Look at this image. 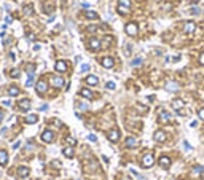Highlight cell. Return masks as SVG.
Returning a JSON list of instances; mask_svg holds the SVG:
<instances>
[{
    "mask_svg": "<svg viewBox=\"0 0 204 180\" xmlns=\"http://www.w3.org/2000/svg\"><path fill=\"white\" fill-rule=\"evenodd\" d=\"M167 88H169V89H177L179 86H177L176 83H169V85H167Z\"/></svg>",
    "mask_w": 204,
    "mask_h": 180,
    "instance_id": "37",
    "label": "cell"
},
{
    "mask_svg": "<svg viewBox=\"0 0 204 180\" xmlns=\"http://www.w3.org/2000/svg\"><path fill=\"white\" fill-rule=\"evenodd\" d=\"M67 142H69V145H70V147H73V145H75V140H73L72 137H69V139H67Z\"/></svg>",
    "mask_w": 204,
    "mask_h": 180,
    "instance_id": "38",
    "label": "cell"
},
{
    "mask_svg": "<svg viewBox=\"0 0 204 180\" xmlns=\"http://www.w3.org/2000/svg\"><path fill=\"white\" fill-rule=\"evenodd\" d=\"M139 64H142V59L140 58H137V59H134V61H132V66H139Z\"/></svg>",
    "mask_w": 204,
    "mask_h": 180,
    "instance_id": "34",
    "label": "cell"
},
{
    "mask_svg": "<svg viewBox=\"0 0 204 180\" xmlns=\"http://www.w3.org/2000/svg\"><path fill=\"white\" fill-rule=\"evenodd\" d=\"M34 72H35V67L34 66H27V73L29 75H34Z\"/></svg>",
    "mask_w": 204,
    "mask_h": 180,
    "instance_id": "31",
    "label": "cell"
},
{
    "mask_svg": "<svg viewBox=\"0 0 204 180\" xmlns=\"http://www.w3.org/2000/svg\"><path fill=\"white\" fill-rule=\"evenodd\" d=\"M19 145H21V142H16V143L13 145V148H14V150H16V148H19Z\"/></svg>",
    "mask_w": 204,
    "mask_h": 180,
    "instance_id": "45",
    "label": "cell"
},
{
    "mask_svg": "<svg viewBox=\"0 0 204 180\" xmlns=\"http://www.w3.org/2000/svg\"><path fill=\"white\" fill-rule=\"evenodd\" d=\"M8 94H10L11 97H13V96H18V94H19V89H18L16 86H10V89H8Z\"/></svg>",
    "mask_w": 204,
    "mask_h": 180,
    "instance_id": "24",
    "label": "cell"
},
{
    "mask_svg": "<svg viewBox=\"0 0 204 180\" xmlns=\"http://www.w3.org/2000/svg\"><path fill=\"white\" fill-rule=\"evenodd\" d=\"M29 174H30V171H29V167H26V166H21V167H18V175L21 177V179H24V177H27Z\"/></svg>",
    "mask_w": 204,
    "mask_h": 180,
    "instance_id": "13",
    "label": "cell"
},
{
    "mask_svg": "<svg viewBox=\"0 0 204 180\" xmlns=\"http://www.w3.org/2000/svg\"><path fill=\"white\" fill-rule=\"evenodd\" d=\"M159 120H161V121H169V120H171V115L169 113H167V112H164V110H161V112H159Z\"/></svg>",
    "mask_w": 204,
    "mask_h": 180,
    "instance_id": "20",
    "label": "cell"
},
{
    "mask_svg": "<svg viewBox=\"0 0 204 180\" xmlns=\"http://www.w3.org/2000/svg\"><path fill=\"white\" fill-rule=\"evenodd\" d=\"M51 85L54 88H62L64 86V78H61V76H51Z\"/></svg>",
    "mask_w": 204,
    "mask_h": 180,
    "instance_id": "8",
    "label": "cell"
},
{
    "mask_svg": "<svg viewBox=\"0 0 204 180\" xmlns=\"http://www.w3.org/2000/svg\"><path fill=\"white\" fill-rule=\"evenodd\" d=\"M100 45H102V43H100L97 38H91L89 40V49L91 51H97V49L100 48Z\"/></svg>",
    "mask_w": 204,
    "mask_h": 180,
    "instance_id": "11",
    "label": "cell"
},
{
    "mask_svg": "<svg viewBox=\"0 0 204 180\" xmlns=\"http://www.w3.org/2000/svg\"><path fill=\"white\" fill-rule=\"evenodd\" d=\"M37 121H38V116H37V115H29V116L26 118V123H27V125H35Z\"/></svg>",
    "mask_w": 204,
    "mask_h": 180,
    "instance_id": "21",
    "label": "cell"
},
{
    "mask_svg": "<svg viewBox=\"0 0 204 180\" xmlns=\"http://www.w3.org/2000/svg\"><path fill=\"white\" fill-rule=\"evenodd\" d=\"M153 163H155V158H153L152 153L144 155V158H142V166H144V167H150V166H153Z\"/></svg>",
    "mask_w": 204,
    "mask_h": 180,
    "instance_id": "2",
    "label": "cell"
},
{
    "mask_svg": "<svg viewBox=\"0 0 204 180\" xmlns=\"http://www.w3.org/2000/svg\"><path fill=\"white\" fill-rule=\"evenodd\" d=\"M201 174H203V167H201V166H196V167L193 169V172H191V175H193V177H198V175H201Z\"/></svg>",
    "mask_w": 204,
    "mask_h": 180,
    "instance_id": "25",
    "label": "cell"
},
{
    "mask_svg": "<svg viewBox=\"0 0 204 180\" xmlns=\"http://www.w3.org/2000/svg\"><path fill=\"white\" fill-rule=\"evenodd\" d=\"M86 18L88 19H97V13H94V11H86Z\"/></svg>",
    "mask_w": 204,
    "mask_h": 180,
    "instance_id": "28",
    "label": "cell"
},
{
    "mask_svg": "<svg viewBox=\"0 0 204 180\" xmlns=\"http://www.w3.org/2000/svg\"><path fill=\"white\" fill-rule=\"evenodd\" d=\"M54 139V134H53V131H49V129H46V131H43V134H42V140L43 142H46V143H49Z\"/></svg>",
    "mask_w": 204,
    "mask_h": 180,
    "instance_id": "7",
    "label": "cell"
},
{
    "mask_svg": "<svg viewBox=\"0 0 204 180\" xmlns=\"http://www.w3.org/2000/svg\"><path fill=\"white\" fill-rule=\"evenodd\" d=\"M129 7H131V0H120V2H118V7H117V11L120 14H128Z\"/></svg>",
    "mask_w": 204,
    "mask_h": 180,
    "instance_id": "1",
    "label": "cell"
},
{
    "mask_svg": "<svg viewBox=\"0 0 204 180\" xmlns=\"http://www.w3.org/2000/svg\"><path fill=\"white\" fill-rule=\"evenodd\" d=\"M199 62H201V64H203V66H204V53H203V54H201V58H199Z\"/></svg>",
    "mask_w": 204,
    "mask_h": 180,
    "instance_id": "43",
    "label": "cell"
},
{
    "mask_svg": "<svg viewBox=\"0 0 204 180\" xmlns=\"http://www.w3.org/2000/svg\"><path fill=\"white\" fill-rule=\"evenodd\" d=\"M100 64H102V67H105V69H112V67L115 66V61L110 56H105V58L100 59Z\"/></svg>",
    "mask_w": 204,
    "mask_h": 180,
    "instance_id": "5",
    "label": "cell"
},
{
    "mask_svg": "<svg viewBox=\"0 0 204 180\" xmlns=\"http://www.w3.org/2000/svg\"><path fill=\"white\" fill-rule=\"evenodd\" d=\"M7 163H8V155H7V152L0 150V166H5Z\"/></svg>",
    "mask_w": 204,
    "mask_h": 180,
    "instance_id": "18",
    "label": "cell"
},
{
    "mask_svg": "<svg viewBox=\"0 0 204 180\" xmlns=\"http://www.w3.org/2000/svg\"><path fill=\"white\" fill-rule=\"evenodd\" d=\"M5 21H7V24H10V22H11V18L7 16V18H5Z\"/></svg>",
    "mask_w": 204,
    "mask_h": 180,
    "instance_id": "46",
    "label": "cell"
},
{
    "mask_svg": "<svg viewBox=\"0 0 204 180\" xmlns=\"http://www.w3.org/2000/svg\"><path fill=\"white\" fill-rule=\"evenodd\" d=\"M2 120H3V112L0 110V121H2Z\"/></svg>",
    "mask_w": 204,
    "mask_h": 180,
    "instance_id": "47",
    "label": "cell"
},
{
    "mask_svg": "<svg viewBox=\"0 0 204 180\" xmlns=\"http://www.w3.org/2000/svg\"><path fill=\"white\" fill-rule=\"evenodd\" d=\"M195 29H196V24H195L193 21H188V22L183 24V32H185V34H193Z\"/></svg>",
    "mask_w": 204,
    "mask_h": 180,
    "instance_id": "6",
    "label": "cell"
},
{
    "mask_svg": "<svg viewBox=\"0 0 204 180\" xmlns=\"http://www.w3.org/2000/svg\"><path fill=\"white\" fill-rule=\"evenodd\" d=\"M198 116H199V120H203V121H204V108H201V110L198 112Z\"/></svg>",
    "mask_w": 204,
    "mask_h": 180,
    "instance_id": "33",
    "label": "cell"
},
{
    "mask_svg": "<svg viewBox=\"0 0 204 180\" xmlns=\"http://www.w3.org/2000/svg\"><path fill=\"white\" fill-rule=\"evenodd\" d=\"M107 137H108V140H110V142H117L118 139H120V132H118L117 129H112V131H108Z\"/></svg>",
    "mask_w": 204,
    "mask_h": 180,
    "instance_id": "10",
    "label": "cell"
},
{
    "mask_svg": "<svg viewBox=\"0 0 204 180\" xmlns=\"http://www.w3.org/2000/svg\"><path fill=\"white\" fill-rule=\"evenodd\" d=\"M32 85H34V75H29L27 81H26V86H27V88H30Z\"/></svg>",
    "mask_w": 204,
    "mask_h": 180,
    "instance_id": "30",
    "label": "cell"
},
{
    "mask_svg": "<svg viewBox=\"0 0 204 180\" xmlns=\"http://www.w3.org/2000/svg\"><path fill=\"white\" fill-rule=\"evenodd\" d=\"M172 107L176 108V110H180V108L183 107V101H180V99H174V101H172Z\"/></svg>",
    "mask_w": 204,
    "mask_h": 180,
    "instance_id": "22",
    "label": "cell"
},
{
    "mask_svg": "<svg viewBox=\"0 0 204 180\" xmlns=\"http://www.w3.org/2000/svg\"><path fill=\"white\" fill-rule=\"evenodd\" d=\"M2 104H3V105H7V107H8V105H10L11 102H10V101H8V99H7V101H2Z\"/></svg>",
    "mask_w": 204,
    "mask_h": 180,
    "instance_id": "42",
    "label": "cell"
},
{
    "mask_svg": "<svg viewBox=\"0 0 204 180\" xmlns=\"http://www.w3.org/2000/svg\"><path fill=\"white\" fill-rule=\"evenodd\" d=\"M97 30V27H94V26H89L88 27V32H96Z\"/></svg>",
    "mask_w": 204,
    "mask_h": 180,
    "instance_id": "39",
    "label": "cell"
},
{
    "mask_svg": "<svg viewBox=\"0 0 204 180\" xmlns=\"http://www.w3.org/2000/svg\"><path fill=\"white\" fill-rule=\"evenodd\" d=\"M159 166L161 167H169L171 166V158L169 156H161V158H159Z\"/></svg>",
    "mask_w": 204,
    "mask_h": 180,
    "instance_id": "16",
    "label": "cell"
},
{
    "mask_svg": "<svg viewBox=\"0 0 204 180\" xmlns=\"http://www.w3.org/2000/svg\"><path fill=\"white\" fill-rule=\"evenodd\" d=\"M137 24L136 22H129V24H126V27H125V30H126V34L128 35H131V37H136L137 35Z\"/></svg>",
    "mask_w": 204,
    "mask_h": 180,
    "instance_id": "3",
    "label": "cell"
},
{
    "mask_svg": "<svg viewBox=\"0 0 204 180\" xmlns=\"http://www.w3.org/2000/svg\"><path fill=\"white\" fill-rule=\"evenodd\" d=\"M19 75H21V72H19L18 69H13V70L10 72V76H11V78H18Z\"/></svg>",
    "mask_w": 204,
    "mask_h": 180,
    "instance_id": "27",
    "label": "cell"
},
{
    "mask_svg": "<svg viewBox=\"0 0 204 180\" xmlns=\"http://www.w3.org/2000/svg\"><path fill=\"white\" fill-rule=\"evenodd\" d=\"M19 110L21 112H27L29 108H30V101L29 99H22V101H19Z\"/></svg>",
    "mask_w": 204,
    "mask_h": 180,
    "instance_id": "9",
    "label": "cell"
},
{
    "mask_svg": "<svg viewBox=\"0 0 204 180\" xmlns=\"http://www.w3.org/2000/svg\"><path fill=\"white\" fill-rule=\"evenodd\" d=\"M112 40H113L112 37H105V38H104V43H102V46H105V48H107V46H110Z\"/></svg>",
    "mask_w": 204,
    "mask_h": 180,
    "instance_id": "29",
    "label": "cell"
},
{
    "mask_svg": "<svg viewBox=\"0 0 204 180\" xmlns=\"http://www.w3.org/2000/svg\"><path fill=\"white\" fill-rule=\"evenodd\" d=\"M40 110H42V112H45V110H48V105H42V107H40Z\"/></svg>",
    "mask_w": 204,
    "mask_h": 180,
    "instance_id": "44",
    "label": "cell"
},
{
    "mask_svg": "<svg viewBox=\"0 0 204 180\" xmlns=\"http://www.w3.org/2000/svg\"><path fill=\"white\" fill-rule=\"evenodd\" d=\"M107 88H108V89H115V83H113V81H108Z\"/></svg>",
    "mask_w": 204,
    "mask_h": 180,
    "instance_id": "36",
    "label": "cell"
},
{
    "mask_svg": "<svg viewBox=\"0 0 204 180\" xmlns=\"http://www.w3.org/2000/svg\"><path fill=\"white\" fill-rule=\"evenodd\" d=\"M54 69H56V72L62 73V72H66V70H67V64L64 62V61H58L56 66H54Z\"/></svg>",
    "mask_w": 204,
    "mask_h": 180,
    "instance_id": "12",
    "label": "cell"
},
{
    "mask_svg": "<svg viewBox=\"0 0 204 180\" xmlns=\"http://www.w3.org/2000/svg\"><path fill=\"white\" fill-rule=\"evenodd\" d=\"M35 89H37V93L45 94V93H46V89H48V83H46L45 80H38L37 85H35Z\"/></svg>",
    "mask_w": 204,
    "mask_h": 180,
    "instance_id": "4",
    "label": "cell"
},
{
    "mask_svg": "<svg viewBox=\"0 0 204 180\" xmlns=\"http://www.w3.org/2000/svg\"><path fill=\"white\" fill-rule=\"evenodd\" d=\"M62 153L67 156V158H72V156H73V148H72V147H66V148L62 150Z\"/></svg>",
    "mask_w": 204,
    "mask_h": 180,
    "instance_id": "23",
    "label": "cell"
},
{
    "mask_svg": "<svg viewBox=\"0 0 204 180\" xmlns=\"http://www.w3.org/2000/svg\"><path fill=\"white\" fill-rule=\"evenodd\" d=\"M191 13H193V14H198V13H199V10H198V7H193V10H191Z\"/></svg>",
    "mask_w": 204,
    "mask_h": 180,
    "instance_id": "41",
    "label": "cell"
},
{
    "mask_svg": "<svg viewBox=\"0 0 204 180\" xmlns=\"http://www.w3.org/2000/svg\"><path fill=\"white\" fill-rule=\"evenodd\" d=\"M137 139L136 137H126V147L128 148H134V147H137Z\"/></svg>",
    "mask_w": 204,
    "mask_h": 180,
    "instance_id": "14",
    "label": "cell"
},
{
    "mask_svg": "<svg viewBox=\"0 0 204 180\" xmlns=\"http://www.w3.org/2000/svg\"><path fill=\"white\" fill-rule=\"evenodd\" d=\"M88 139H89L91 142H96V140H97V137L94 134H89V135H88Z\"/></svg>",
    "mask_w": 204,
    "mask_h": 180,
    "instance_id": "35",
    "label": "cell"
},
{
    "mask_svg": "<svg viewBox=\"0 0 204 180\" xmlns=\"http://www.w3.org/2000/svg\"><path fill=\"white\" fill-rule=\"evenodd\" d=\"M32 13H34V8H32V5H26V7H24V14L30 16Z\"/></svg>",
    "mask_w": 204,
    "mask_h": 180,
    "instance_id": "26",
    "label": "cell"
},
{
    "mask_svg": "<svg viewBox=\"0 0 204 180\" xmlns=\"http://www.w3.org/2000/svg\"><path fill=\"white\" fill-rule=\"evenodd\" d=\"M153 139H155L156 142H164V140H166V134H164L163 131H156L155 135H153Z\"/></svg>",
    "mask_w": 204,
    "mask_h": 180,
    "instance_id": "15",
    "label": "cell"
},
{
    "mask_svg": "<svg viewBox=\"0 0 204 180\" xmlns=\"http://www.w3.org/2000/svg\"><path fill=\"white\" fill-rule=\"evenodd\" d=\"M80 94H81V97H85V99H93L94 97L93 91H89L88 88H83V89L80 91Z\"/></svg>",
    "mask_w": 204,
    "mask_h": 180,
    "instance_id": "17",
    "label": "cell"
},
{
    "mask_svg": "<svg viewBox=\"0 0 204 180\" xmlns=\"http://www.w3.org/2000/svg\"><path fill=\"white\" fill-rule=\"evenodd\" d=\"M85 81H86L88 85H91V86H96V85H97V76H94V75H88Z\"/></svg>",
    "mask_w": 204,
    "mask_h": 180,
    "instance_id": "19",
    "label": "cell"
},
{
    "mask_svg": "<svg viewBox=\"0 0 204 180\" xmlns=\"http://www.w3.org/2000/svg\"><path fill=\"white\" fill-rule=\"evenodd\" d=\"M80 70H81V72H88V70H89V64H83V66L80 67Z\"/></svg>",
    "mask_w": 204,
    "mask_h": 180,
    "instance_id": "32",
    "label": "cell"
},
{
    "mask_svg": "<svg viewBox=\"0 0 204 180\" xmlns=\"http://www.w3.org/2000/svg\"><path fill=\"white\" fill-rule=\"evenodd\" d=\"M78 105H80V108H81V110H86V108H88V105L85 104V102H83V104H78Z\"/></svg>",
    "mask_w": 204,
    "mask_h": 180,
    "instance_id": "40",
    "label": "cell"
}]
</instances>
